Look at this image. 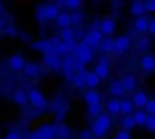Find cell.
I'll list each match as a JSON object with an SVG mask.
<instances>
[{
  "label": "cell",
  "instance_id": "6da1fadb",
  "mask_svg": "<svg viewBox=\"0 0 155 139\" xmlns=\"http://www.w3.org/2000/svg\"><path fill=\"white\" fill-rule=\"evenodd\" d=\"M110 127H111V118H110L108 114H104L103 112L98 118H95V121L92 123L91 130H92L95 138H104Z\"/></svg>",
  "mask_w": 155,
  "mask_h": 139
},
{
  "label": "cell",
  "instance_id": "7a4b0ae2",
  "mask_svg": "<svg viewBox=\"0 0 155 139\" xmlns=\"http://www.w3.org/2000/svg\"><path fill=\"white\" fill-rule=\"evenodd\" d=\"M30 139H57V124H44L32 132Z\"/></svg>",
  "mask_w": 155,
  "mask_h": 139
},
{
  "label": "cell",
  "instance_id": "3957f363",
  "mask_svg": "<svg viewBox=\"0 0 155 139\" xmlns=\"http://www.w3.org/2000/svg\"><path fill=\"white\" fill-rule=\"evenodd\" d=\"M72 55H74L75 58H78L80 61H83L84 64H89V63L94 60V51H92V48L87 46V45H84L83 42L75 45Z\"/></svg>",
  "mask_w": 155,
  "mask_h": 139
},
{
  "label": "cell",
  "instance_id": "277c9868",
  "mask_svg": "<svg viewBox=\"0 0 155 139\" xmlns=\"http://www.w3.org/2000/svg\"><path fill=\"white\" fill-rule=\"evenodd\" d=\"M27 94H29V103H30L33 108L42 111V109H45V108L48 106V102H47L45 96L39 91L38 88H32V90H29Z\"/></svg>",
  "mask_w": 155,
  "mask_h": 139
},
{
  "label": "cell",
  "instance_id": "5b68a950",
  "mask_svg": "<svg viewBox=\"0 0 155 139\" xmlns=\"http://www.w3.org/2000/svg\"><path fill=\"white\" fill-rule=\"evenodd\" d=\"M103 41H104V38H103L101 30H100V29H95V27H92V29L83 36V44L87 45V46H91V48L100 46Z\"/></svg>",
  "mask_w": 155,
  "mask_h": 139
},
{
  "label": "cell",
  "instance_id": "8992f818",
  "mask_svg": "<svg viewBox=\"0 0 155 139\" xmlns=\"http://www.w3.org/2000/svg\"><path fill=\"white\" fill-rule=\"evenodd\" d=\"M114 54L116 55H120V54H124L125 51H128L130 49V46H131V39H130V36H127V35H120V36H117L116 39H114Z\"/></svg>",
  "mask_w": 155,
  "mask_h": 139
},
{
  "label": "cell",
  "instance_id": "52a82bcc",
  "mask_svg": "<svg viewBox=\"0 0 155 139\" xmlns=\"http://www.w3.org/2000/svg\"><path fill=\"white\" fill-rule=\"evenodd\" d=\"M26 64L27 63H26V60H24V57L21 54H15L8 60V66H9V69L12 72H23Z\"/></svg>",
  "mask_w": 155,
  "mask_h": 139
},
{
  "label": "cell",
  "instance_id": "ba28073f",
  "mask_svg": "<svg viewBox=\"0 0 155 139\" xmlns=\"http://www.w3.org/2000/svg\"><path fill=\"white\" fill-rule=\"evenodd\" d=\"M32 48H33L35 51L42 52L44 55H45V54H57V52H56V46L51 44V41H50V39L33 42V44H32Z\"/></svg>",
  "mask_w": 155,
  "mask_h": 139
},
{
  "label": "cell",
  "instance_id": "9c48e42d",
  "mask_svg": "<svg viewBox=\"0 0 155 139\" xmlns=\"http://www.w3.org/2000/svg\"><path fill=\"white\" fill-rule=\"evenodd\" d=\"M41 70H42V67H41V64H39V63L30 61V63H27V64H26V67H24L23 73H24V76H26V78L33 79V78H38V76L41 75Z\"/></svg>",
  "mask_w": 155,
  "mask_h": 139
},
{
  "label": "cell",
  "instance_id": "30bf717a",
  "mask_svg": "<svg viewBox=\"0 0 155 139\" xmlns=\"http://www.w3.org/2000/svg\"><path fill=\"white\" fill-rule=\"evenodd\" d=\"M42 61H44V64L47 67H51L54 70H60L62 69V58L57 54H45Z\"/></svg>",
  "mask_w": 155,
  "mask_h": 139
},
{
  "label": "cell",
  "instance_id": "8fae6325",
  "mask_svg": "<svg viewBox=\"0 0 155 139\" xmlns=\"http://www.w3.org/2000/svg\"><path fill=\"white\" fill-rule=\"evenodd\" d=\"M140 67L143 72H154L155 70V55L152 54H145L142 58H140Z\"/></svg>",
  "mask_w": 155,
  "mask_h": 139
},
{
  "label": "cell",
  "instance_id": "7c38bea8",
  "mask_svg": "<svg viewBox=\"0 0 155 139\" xmlns=\"http://www.w3.org/2000/svg\"><path fill=\"white\" fill-rule=\"evenodd\" d=\"M149 18L146 17V15H143V17H139V18H136L134 20V30L137 32V33H140V35H143V33H148V30H149Z\"/></svg>",
  "mask_w": 155,
  "mask_h": 139
},
{
  "label": "cell",
  "instance_id": "4fadbf2b",
  "mask_svg": "<svg viewBox=\"0 0 155 139\" xmlns=\"http://www.w3.org/2000/svg\"><path fill=\"white\" fill-rule=\"evenodd\" d=\"M83 99L86 102L87 106H94V105H101V94L97 90H87L83 94Z\"/></svg>",
  "mask_w": 155,
  "mask_h": 139
},
{
  "label": "cell",
  "instance_id": "5bb4252c",
  "mask_svg": "<svg viewBox=\"0 0 155 139\" xmlns=\"http://www.w3.org/2000/svg\"><path fill=\"white\" fill-rule=\"evenodd\" d=\"M100 30L101 33L105 35V36H111L116 30V23L113 18H104L103 21L100 23Z\"/></svg>",
  "mask_w": 155,
  "mask_h": 139
},
{
  "label": "cell",
  "instance_id": "9a60e30c",
  "mask_svg": "<svg viewBox=\"0 0 155 139\" xmlns=\"http://www.w3.org/2000/svg\"><path fill=\"white\" fill-rule=\"evenodd\" d=\"M148 102H149V97H148V94L145 91H136L134 93V96H133V103H134L136 108L145 109L146 105H148Z\"/></svg>",
  "mask_w": 155,
  "mask_h": 139
},
{
  "label": "cell",
  "instance_id": "2e32d148",
  "mask_svg": "<svg viewBox=\"0 0 155 139\" xmlns=\"http://www.w3.org/2000/svg\"><path fill=\"white\" fill-rule=\"evenodd\" d=\"M108 93L113 97H119V96H124L127 90L124 88L120 79H114V81H110V84H108Z\"/></svg>",
  "mask_w": 155,
  "mask_h": 139
},
{
  "label": "cell",
  "instance_id": "e0dca14e",
  "mask_svg": "<svg viewBox=\"0 0 155 139\" xmlns=\"http://www.w3.org/2000/svg\"><path fill=\"white\" fill-rule=\"evenodd\" d=\"M12 100L18 106H26L29 103V94L24 91V90H21V88H17V90H14V93H12Z\"/></svg>",
  "mask_w": 155,
  "mask_h": 139
},
{
  "label": "cell",
  "instance_id": "ac0fdd59",
  "mask_svg": "<svg viewBox=\"0 0 155 139\" xmlns=\"http://www.w3.org/2000/svg\"><path fill=\"white\" fill-rule=\"evenodd\" d=\"M45 14L48 21H56L57 17L60 15V6L57 3H45Z\"/></svg>",
  "mask_w": 155,
  "mask_h": 139
},
{
  "label": "cell",
  "instance_id": "d6986e66",
  "mask_svg": "<svg viewBox=\"0 0 155 139\" xmlns=\"http://www.w3.org/2000/svg\"><path fill=\"white\" fill-rule=\"evenodd\" d=\"M94 72H95V73H97L101 79L108 78V76H110V66H108L107 60H101V61H98V64L95 66Z\"/></svg>",
  "mask_w": 155,
  "mask_h": 139
},
{
  "label": "cell",
  "instance_id": "ffe728a7",
  "mask_svg": "<svg viewBox=\"0 0 155 139\" xmlns=\"http://www.w3.org/2000/svg\"><path fill=\"white\" fill-rule=\"evenodd\" d=\"M130 12H131V15L136 17V18L143 17L145 12H146V9H145V2H142V0H134V2L131 3V6H130Z\"/></svg>",
  "mask_w": 155,
  "mask_h": 139
},
{
  "label": "cell",
  "instance_id": "44dd1931",
  "mask_svg": "<svg viewBox=\"0 0 155 139\" xmlns=\"http://www.w3.org/2000/svg\"><path fill=\"white\" fill-rule=\"evenodd\" d=\"M120 82H122V85H124V88H125L127 91H133V90H136V87H137V79H136V76H134V75H130V73L122 75V76H120Z\"/></svg>",
  "mask_w": 155,
  "mask_h": 139
},
{
  "label": "cell",
  "instance_id": "7402d4cb",
  "mask_svg": "<svg viewBox=\"0 0 155 139\" xmlns=\"http://www.w3.org/2000/svg\"><path fill=\"white\" fill-rule=\"evenodd\" d=\"M105 109H107L108 115H119L120 114V100H117L116 97L108 99L105 103Z\"/></svg>",
  "mask_w": 155,
  "mask_h": 139
},
{
  "label": "cell",
  "instance_id": "603a6c76",
  "mask_svg": "<svg viewBox=\"0 0 155 139\" xmlns=\"http://www.w3.org/2000/svg\"><path fill=\"white\" fill-rule=\"evenodd\" d=\"M84 75H86V85H87L91 90H95V88L100 85L101 78H100L95 72H84Z\"/></svg>",
  "mask_w": 155,
  "mask_h": 139
},
{
  "label": "cell",
  "instance_id": "cb8c5ba5",
  "mask_svg": "<svg viewBox=\"0 0 155 139\" xmlns=\"http://www.w3.org/2000/svg\"><path fill=\"white\" fill-rule=\"evenodd\" d=\"M133 118L136 121V126H146L148 118H149V114L145 109H139V111H134Z\"/></svg>",
  "mask_w": 155,
  "mask_h": 139
},
{
  "label": "cell",
  "instance_id": "d4e9b609",
  "mask_svg": "<svg viewBox=\"0 0 155 139\" xmlns=\"http://www.w3.org/2000/svg\"><path fill=\"white\" fill-rule=\"evenodd\" d=\"M56 24H57L60 29H68V27H71V24H72L71 14H68V12H60V15H59L57 20H56Z\"/></svg>",
  "mask_w": 155,
  "mask_h": 139
},
{
  "label": "cell",
  "instance_id": "484cf974",
  "mask_svg": "<svg viewBox=\"0 0 155 139\" xmlns=\"http://www.w3.org/2000/svg\"><path fill=\"white\" fill-rule=\"evenodd\" d=\"M59 36H60V39H62L63 42H66V44H74V42H75V30L71 29V27L62 29Z\"/></svg>",
  "mask_w": 155,
  "mask_h": 139
},
{
  "label": "cell",
  "instance_id": "4316f807",
  "mask_svg": "<svg viewBox=\"0 0 155 139\" xmlns=\"http://www.w3.org/2000/svg\"><path fill=\"white\" fill-rule=\"evenodd\" d=\"M71 84H72L74 88H83V87H86V75H84V72H75Z\"/></svg>",
  "mask_w": 155,
  "mask_h": 139
},
{
  "label": "cell",
  "instance_id": "83f0119b",
  "mask_svg": "<svg viewBox=\"0 0 155 139\" xmlns=\"http://www.w3.org/2000/svg\"><path fill=\"white\" fill-rule=\"evenodd\" d=\"M134 103H133V100H128V99H125V100H120V114L122 115H133L134 114Z\"/></svg>",
  "mask_w": 155,
  "mask_h": 139
},
{
  "label": "cell",
  "instance_id": "f1b7e54d",
  "mask_svg": "<svg viewBox=\"0 0 155 139\" xmlns=\"http://www.w3.org/2000/svg\"><path fill=\"white\" fill-rule=\"evenodd\" d=\"M36 21L39 26H44L48 20H47V14H45V5H38L36 6V12H35Z\"/></svg>",
  "mask_w": 155,
  "mask_h": 139
},
{
  "label": "cell",
  "instance_id": "f546056e",
  "mask_svg": "<svg viewBox=\"0 0 155 139\" xmlns=\"http://www.w3.org/2000/svg\"><path fill=\"white\" fill-rule=\"evenodd\" d=\"M114 48H116L114 46V39H111V38H105L100 45V49L105 54H114Z\"/></svg>",
  "mask_w": 155,
  "mask_h": 139
},
{
  "label": "cell",
  "instance_id": "4dcf8cb0",
  "mask_svg": "<svg viewBox=\"0 0 155 139\" xmlns=\"http://www.w3.org/2000/svg\"><path fill=\"white\" fill-rule=\"evenodd\" d=\"M120 127L124 129V130H133L134 127H136V121H134V118H133V115H124L122 117V120H120Z\"/></svg>",
  "mask_w": 155,
  "mask_h": 139
},
{
  "label": "cell",
  "instance_id": "1f68e13d",
  "mask_svg": "<svg viewBox=\"0 0 155 139\" xmlns=\"http://www.w3.org/2000/svg\"><path fill=\"white\" fill-rule=\"evenodd\" d=\"M71 20H72V26L75 27H80L83 24V20H84V15L80 12V11H74L71 14Z\"/></svg>",
  "mask_w": 155,
  "mask_h": 139
},
{
  "label": "cell",
  "instance_id": "d6a6232c",
  "mask_svg": "<svg viewBox=\"0 0 155 139\" xmlns=\"http://www.w3.org/2000/svg\"><path fill=\"white\" fill-rule=\"evenodd\" d=\"M101 114H103V106H101V105H94V106H87V115H89V117L98 118V117H100Z\"/></svg>",
  "mask_w": 155,
  "mask_h": 139
},
{
  "label": "cell",
  "instance_id": "836d02e7",
  "mask_svg": "<svg viewBox=\"0 0 155 139\" xmlns=\"http://www.w3.org/2000/svg\"><path fill=\"white\" fill-rule=\"evenodd\" d=\"M69 136V129L66 124H57V138L66 139Z\"/></svg>",
  "mask_w": 155,
  "mask_h": 139
},
{
  "label": "cell",
  "instance_id": "e575fe53",
  "mask_svg": "<svg viewBox=\"0 0 155 139\" xmlns=\"http://www.w3.org/2000/svg\"><path fill=\"white\" fill-rule=\"evenodd\" d=\"M65 8H68L71 11H80L81 0H65Z\"/></svg>",
  "mask_w": 155,
  "mask_h": 139
},
{
  "label": "cell",
  "instance_id": "d590c367",
  "mask_svg": "<svg viewBox=\"0 0 155 139\" xmlns=\"http://www.w3.org/2000/svg\"><path fill=\"white\" fill-rule=\"evenodd\" d=\"M149 39L148 38H145V36H142L139 41H137V48L140 49V51H146L148 48H149Z\"/></svg>",
  "mask_w": 155,
  "mask_h": 139
},
{
  "label": "cell",
  "instance_id": "8d00e7d4",
  "mask_svg": "<svg viewBox=\"0 0 155 139\" xmlns=\"http://www.w3.org/2000/svg\"><path fill=\"white\" fill-rule=\"evenodd\" d=\"M68 109H69V106H68V103H63L57 111H56V115H57V120H62V118H65L66 117V112H68Z\"/></svg>",
  "mask_w": 155,
  "mask_h": 139
},
{
  "label": "cell",
  "instance_id": "74e56055",
  "mask_svg": "<svg viewBox=\"0 0 155 139\" xmlns=\"http://www.w3.org/2000/svg\"><path fill=\"white\" fill-rule=\"evenodd\" d=\"M114 139H131V133H130L128 130L120 129V130L114 135Z\"/></svg>",
  "mask_w": 155,
  "mask_h": 139
},
{
  "label": "cell",
  "instance_id": "f35d334b",
  "mask_svg": "<svg viewBox=\"0 0 155 139\" xmlns=\"http://www.w3.org/2000/svg\"><path fill=\"white\" fill-rule=\"evenodd\" d=\"M145 111H146L149 115H155V99H149V102H148Z\"/></svg>",
  "mask_w": 155,
  "mask_h": 139
},
{
  "label": "cell",
  "instance_id": "ab89813d",
  "mask_svg": "<svg viewBox=\"0 0 155 139\" xmlns=\"http://www.w3.org/2000/svg\"><path fill=\"white\" fill-rule=\"evenodd\" d=\"M149 132H152L155 133V115H149V118H148V123H146V126H145Z\"/></svg>",
  "mask_w": 155,
  "mask_h": 139
},
{
  "label": "cell",
  "instance_id": "60d3db41",
  "mask_svg": "<svg viewBox=\"0 0 155 139\" xmlns=\"http://www.w3.org/2000/svg\"><path fill=\"white\" fill-rule=\"evenodd\" d=\"M5 139H23V138H21L20 132H17V130H11V132H8V133H6Z\"/></svg>",
  "mask_w": 155,
  "mask_h": 139
},
{
  "label": "cell",
  "instance_id": "b9f144b4",
  "mask_svg": "<svg viewBox=\"0 0 155 139\" xmlns=\"http://www.w3.org/2000/svg\"><path fill=\"white\" fill-rule=\"evenodd\" d=\"M145 9L149 14H155V0L154 2H145Z\"/></svg>",
  "mask_w": 155,
  "mask_h": 139
},
{
  "label": "cell",
  "instance_id": "7bdbcfd3",
  "mask_svg": "<svg viewBox=\"0 0 155 139\" xmlns=\"http://www.w3.org/2000/svg\"><path fill=\"white\" fill-rule=\"evenodd\" d=\"M3 32H5L8 36H17V33H18L17 29H15L14 26H6V29H5Z\"/></svg>",
  "mask_w": 155,
  "mask_h": 139
},
{
  "label": "cell",
  "instance_id": "ee69618b",
  "mask_svg": "<svg viewBox=\"0 0 155 139\" xmlns=\"http://www.w3.org/2000/svg\"><path fill=\"white\" fill-rule=\"evenodd\" d=\"M78 138L80 139H92L94 138V133H92V130H83Z\"/></svg>",
  "mask_w": 155,
  "mask_h": 139
},
{
  "label": "cell",
  "instance_id": "f6af8a7d",
  "mask_svg": "<svg viewBox=\"0 0 155 139\" xmlns=\"http://www.w3.org/2000/svg\"><path fill=\"white\" fill-rule=\"evenodd\" d=\"M148 33L155 36V18H152V20L149 21V30H148Z\"/></svg>",
  "mask_w": 155,
  "mask_h": 139
},
{
  "label": "cell",
  "instance_id": "bcb514c9",
  "mask_svg": "<svg viewBox=\"0 0 155 139\" xmlns=\"http://www.w3.org/2000/svg\"><path fill=\"white\" fill-rule=\"evenodd\" d=\"M5 29H6V21L0 17V30H5Z\"/></svg>",
  "mask_w": 155,
  "mask_h": 139
},
{
  "label": "cell",
  "instance_id": "7dc6e473",
  "mask_svg": "<svg viewBox=\"0 0 155 139\" xmlns=\"http://www.w3.org/2000/svg\"><path fill=\"white\" fill-rule=\"evenodd\" d=\"M3 11H5V8H3V3L0 2V14H3Z\"/></svg>",
  "mask_w": 155,
  "mask_h": 139
},
{
  "label": "cell",
  "instance_id": "c3c4849f",
  "mask_svg": "<svg viewBox=\"0 0 155 139\" xmlns=\"http://www.w3.org/2000/svg\"><path fill=\"white\" fill-rule=\"evenodd\" d=\"M145 2H154V0H145Z\"/></svg>",
  "mask_w": 155,
  "mask_h": 139
}]
</instances>
